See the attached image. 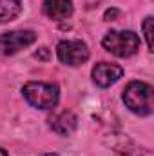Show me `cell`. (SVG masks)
<instances>
[{
	"instance_id": "cell-2",
	"label": "cell",
	"mask_w": 154,
	"mask_h": 156,
	"mask_svg": "<svg viewBox=\"0 0 154 156\" xmlns=\"http://www.w3.org/2000/svg\"><path fill=\"white\" fill-rule=\"evenodd\" d=\"M26 102L37 109H53L60 100V89L56 83L47 82H27L22 87Z\"/></svg>"
},
{
	"instance_id": "cell-13",
	"label": "cell",
	"mask_w": 154,
	"mask_h": 156,
	"mask_svg": "<svg viewBox=\"0 0 154 156\" xmlns=\"http://www.w3.org/2000/svg\"><path fill=\"white\" fill-rule=\"evenodd\" d=\"M44 156H58V154H54V153H49V154H44Z\"/></svg>"
},
{
	"instance_id": "cell-6",
	"label": "cell",
	"mask_w": 154,
	"mask_h": 156,
	"mask_svg": "<svg viewBox=\"0 0 154 156\" xmlns=\"http://www.w3.org/2000/svg\"><path fill=\"white\" fill-rule=\"evenodd\" d=\"M93 82L98 87H111L113 83H116L120 78L123 76V69L118 64H111V62H100L93 67L91 71Z\"/></svg>"
},
{
	"instance_id": "cell-1",
	"label": "cell",
	"mask_w": 154,
	"mask_h": 156,
	"mask_svg": "<svg viewBox=\"0 0 154 156\" xmlns=\"http://www.w3.org/2000/svg\"><path fill=\"white\" fill-rule=\"evenodd\" d=\"M123 102L138 116H149L154 111V91L152 85L147 82H131L123 91Z\"/></svg>"
},
{
	"instance_id": "cell-11",
	"label": "cell",
	"mask_w": 154,
	"mask_h": 156,
	"mask_svg": "<svg viewBox=\"0 0 154 156\" xmlns=\"http://www.w3.org/2000/svg\"><path fill=\"white\" fill-rule=\"evenodd\" d=\"M37 58H47V47H42V51L40 53H37Z\"/></svg>"
},
{
	"instance_id": "cell-8",
	"label": "cell",
	"mask_w": 154,
	"mask_h": 156,
	"mask_svg": "<svg viewBox=\"0 0 154 156\" xmlns=\"http://www.w3.org/2000/svg\"><path fill=\"white\" fill-rule=\"evenodd\" d=\"M44 13L51 20H65L73 15L71 0H44Z\"/></svg>"
},
{
	"instance_id": "cell-5",
	"label": "cell",
	"mask_w": 154,
	"mask_h": 156,
	"mask_svg": "<svg viewBox=\"0 0 154 156\" xmlns=\"http://www.w3.org/2000/svg\"><path fill=\"white\" fill-rule=\"evenodd\" d=\"M37 42V33L29 29H18L0 35V53L2 55H15L31 44Z\"/></svg>"
},
{
	"instance_id": "cell-9",
	"label": "cell",
	"mask_w": 154,
	"mask_h": 156,
	"mask_svg": "<svg viewBox=\"0 0 154 156\" xmlns=\"http://www.w3.org/2000/svg\"><path fill=\"white\" fill-rule=\"evenodd\" d=\"M22 11L20 0H0V24L15 20Z\"/></svg>"
},
{
	"instance_id": "cell-4",
	"label": "cell",
	"mask_w": 154,
	"mask_h": 156,
	"mask_svg": "<svg viewBox=\"0 0 154 156\" xmlns=\"http://www.w3.org/2000/svg\"><path fill=\"white\" fill-rule=\"evenodd\" d=\"M56 56L62 64L76 67L89 60V47L82 40H62L56 45Z\"/></svg>"
},
{
	"instance_id": "cell-12",
	"label": "cell",
	"mask_w": 154,
	"mask_h": 156,
	"mask_svg": "<svg viewBox=\"0 0 154 156\" xmlns=\"http://www.w3.org/2000/svg\"><path fill=\"white\" fill-rule=\"evenodd\" d=\"M0 156H7V151H5V149H2V147H0Z\"/></svg>"
},
{
	"instance_id": "cell-10",
	"label": "cell",
	"mask_w": 154,
	"mask_h": 156,
	"mask_svg": "<svg viewBox=\"0 0 154 156\" xmlns=\"http://www.w3.org/2000/svg\"><path fill=\"white\" fill-rule=\"evenodd\" d=\"M152 24L154 18L152 16H147L142 24V29H143V37H145V42H147V47L149 51H152Z\"/></svg>"
},
{
	"instance_id": "cell-7",
	"label": "cell",
	"mask_w": 154,
	"mask_h": 156,
	"mask_svg": "<svg viewBox=\"0 0 154 156\" xmlns=\"http://www.w3.org/2000/svg\"><path fill=\"white\" fill-rule=\"evenodd\" d=\"M76 125H78V118L71 111H60V113H56V115H53V116L49 118V127L56 134H60V136L73 134L75 129H76Z\"/></svg>"
},
{
	"instance_id": "cell-3",
	"label": "cell",
	"mask_w": 154,
	"mask_h": 156,
	"mask_svg": "<svg viewBox=\"0 0 154 156\" xmlns=\"http://www.w3.org/2000/svg\"><path fill=\"white\" fill-rule=\"evenodd\" d=\"M102 45L107 53L127 58L140 49V37L134 31H109L102 38Z\"/></svg>"
}]
</instances>
